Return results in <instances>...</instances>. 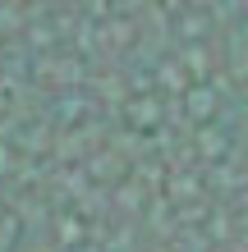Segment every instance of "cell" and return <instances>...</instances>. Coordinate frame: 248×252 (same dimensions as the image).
Masks as SVG:
<instances>
[]
</instances>
